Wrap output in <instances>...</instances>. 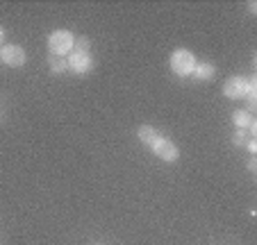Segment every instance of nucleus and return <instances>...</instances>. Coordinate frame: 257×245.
<instances>
[{
    "mask_svg": "<svg viewBox=\"0 0 257 245\" xmlns=\"http://www.w3.org/2000/svg\"><path fill=\"white\" fill-rule=\"evenodd\" d=\"M73 46H75V37H73L68 30H55L48 37V50L55 57H64V55L73 53Z\"/></svg>",
    "mask_w": 257,
    "mask_h": 245,
    "instance_id": "obj_1",
    "label": "nucleus"
},
{
    "mask_svg": "<svg viewBox=\"0 0 257 245\" xmlns=\"http://www.w3.org/2000/svg\"><path fill=\"white\" fill-rule=\"evenodd\" d=\"M169 64H171V71H173L175 75L187 77V75H191V73H194V68H196V64H198V62H196V57H194V53H191V50L178 48V50H173Z\"/></svg>",
    "mask_w": 257,
    "mask_h": 245,
    "instance_id": "obj_2",
    "label": "nucleus"
},
{
    "mask_svg": "<svg viewBox=\"0 0 257 245\" xmlns=\"http://www.w3.org/2000/svg\"><path fill=\"white\" fill-rule=\"evenodd\" d=\"M151 150H153V154H157V157L162 159V161H175V159L180 157V150H178V145L173 143V141L169 139V136H157L155 141H153V145H151Z\"/></svg>",
    "mask_w": 257,
    "mask_h": 245,
    "instance_id": "obj_3",
    "label": "nucleus"
},
{
    "mask_svg": "<svg viewBox=\"0 0 257 245\" xmlns=\"http://www.w3.org/2000/svg\"><path fill=\"white\" fill-rule=\"evenodd\" d=\"M0 59H3V64H7L10 68H21L25 64V59H28V55H25V50L21 48V46L10 44V46H3Z\"/></svg>",
    "mask_w": 257,
    "mask_h": 245,
    "instance_id": "obj_4",
    "label": "nucleus"
},
{
    "mask_svg": "<svg viewBox=\"0 0 257 245\" xmlns=\"http://www.w3.org/2000/svg\"><path fill=\"white\" fill-rule=\"evenodd\" d=\"M66 64H68V71L78 73V75H84V73L93 71V66H96L91 53H75V50L71 53V57H68Z\"/></svg>",
    "mask_w": 257,
    "mask_h": 245,
    "instance_id": "obj_5",
    "label": "nucleus"
},
{
    "mask_svg": "<svg viewBox=\"0 0 257 245\" xmlns=\"http://www.w3.org/2000/svg\"><path fill=\"white\" fill-rule=\"evenodd\" d=\"M223 93L228 98H246L248 93V80L246 77H228L223 84Z\"/></svg>",
    "mask_w": 257,
    "mask_h": 245,
    "instance_id": "obj_6",
    "label": "nucleus"
},
{
    "mask_svg": "<svg viewBox=\"0 0 257 245\" xmlns=\"http://www.w3.org/2000/svg\"><path fill=\"white\" fill-rule=\"evenodd\" d=\"M232 123L237 125V130H250L252 134L257 132V125H255V118H252V114H248L246 109H237L232 114Z\"/></svg>",
    "mask_w": 257,
    "mask_h": 245,
    "instance_id": "obj_7",
    "label": "nucleus"
},
{
    "mask_svg": "<svg viewBox=\"0 0 257 245\" xmlns=\"http://www.w3.org/2000/svg\"><path fill=\"white\" fill-rule=\"evenodd\" d=\"M191 75H194L198 82H209V80H214V75H216V66H214V64H209V62L196 64V68H194V73H191Z\"/></svg>",
    "mask_w": 257,
    "mask_h": 245,
    "instance_id": "obj_8",
    "label": "nucleus"
},
{
    "mask_svg": "<svg viewBox=\"0 0 257 245\" xmlns=\"http://www.w3.org/2000/svg\"><path fill=\"white\" fill-rule=\"evenodd\" d=\"M137 136H139V141L144 145H148V148H151L153 145V141L157 139V136H160V132L155 130V127H151V125H141L139 130H137Z\"/></svg>",
    "mask_w": 257,
    "mask_h": 245,
    "instance_id": "obj_9",
    "label": "nucleus"
},
{
    "mask_svg": "<svg viewBox=\"0 0 257 245\" xmlns=\"http://www.w3.org/2000/svg\"><path fill=\"white\" fill-rule=\"evenodd\" d=\"M48 64H50V73H64V71H68V64H66V59L64 57H55V55H50L48 57Z\"/></svg>",
    "mask_w": 257,
    "mask_h": 245,
    "instance_id": "obj_10",
    "label": "nucleus"
},
{
    "mask_svg": "<svg viewBox=\"0 0 257 245\" xmlns=\"http://www.w3.org/2000/svg\"><path fill=\"white\" fill-rule=\"evenodd\" d=\"M89 48H91V44H89L87 37L75 39V46H73V50H75V53H89Z\"/></svg>",
    "mask_w": 257,
    "mask_h": 245,
    "instance_id": "obj_11",
    "label": "nucleus"
},
{
    "mask_svg": "<svg viewBox=\"0 0 257 245\" xmlns=\"http://www.w3.org/2000/svg\"><path fill=\"white\" fill-rule=\"evenodd\" d=\"M232 143H234V145H239V148H241V145H246V143H248V134H246V130H237V132H234Z\"/></svg>",
    "mask_w": 257,
    "mask_h": 245,
    "instance_id": "obj_12",
    "label": "nucleus"
},
{
    "mask_svg": "<svg viewBox=\"0 0 257 245\" xmlns=\"http://www.w3.org/2000/svg\"><path fill=\"white\" fill-rule=\"evenodd\" d=\"M246 100H248V109L246 111H248V114H252V111H255V107H257V98L255 96H248Z\"/></svg>",
    "mask_w": 257,
    "mask_h": 245,
    "instance_id": "obj_13",
    "label": "nucleus"
},
{
    "mask_svg": "<svg viewBox=\"0 0 257 245\" xmlns=\"http://www.w3.org/2000/svg\"><path fill=\"white\" fill-rule=\"evenodd\" d=\"M248 150H250V152H257V143H255V139H248Z\"/></svg>",
    "mask_w": 257,
    "mask_h": 245,
    "instance_id": "obj_14",
    "label": "nucleus"
},
{
    "mask_svg": "<svg viewBox=\"0 0 257 245\" xmlns=\"http://www.w3.org/2000/svg\"><path fill=\"white\" fill-rule=\"evenodd\" d=\"M248 170H250V173H255V170H257V161H255V159H250V161H248Z\"/></svg>",
    "mask_w": 257,
    "mask_h": 245,
    "instance_id": "obj_15",
    "label": "nucleus"
},
{
    "mask_svg": "<svg viewBox=\"0 0 257 245\" xmlns=\"http://www.w3.org/2000/svg\"><path fill=\"white\" fill-rule=\"evenodd\" d=\"M248 12H250V14H255V12H257V3H248Z\"/></svg>",
    "mask_w": 257,
    "mask_h": 245,
    "instance_id": "obj_16",
    "label": "nucleus"
},
{
    "mask_svg": "<svg viewBox=\"0 0 257 245\" xmlns=\"http://www.w3.org/2000/svg\"><path fill=\"white\" fill-rule=\"evenodd\" d=\"M0 46H5V30L0 28Z\"/></svg>",
    "mask_w": 257,
    "mask_h": 245,
    "instance_id": "obj_17",
    "label": "nucleus"
}]
</instances>
